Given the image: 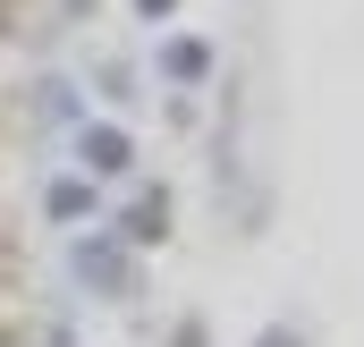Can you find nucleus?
<instances>
[{
  "label": "nucleus",
  "mask_w": 364,
  "mask_h": 347,
  "mask_svg": "<svg viewBox=\"0 0 364 347\" xmlns=\"http://www.w3.org/2000/svg\"><path fill=\"white\" fill-rule=\"evenodd\" d=\"M77 161H85V178H127L136 170V136L110 127V119H93L85 136H77Z\"/></svg>",
  "instance_id": "1"
},
{
  "label": "nucleus",
  "mask_w": 364,
  "mask_h": 347,
  "mask_svg": "<svg viewBox=\"0 0 364 347\" xmlns=\"http://www.w3.org/2000/svg\"><path fill=\"white\" fill-rule=\"evenodd\" d=\"M161 237H170V195L153 186V195L127 203V246H161Z\"/></svg>",
  "instance_id": "4"
},
{
  "label": "nucleus",
  "mask_w": 364,
  "mask_h": 347,
  "mask_svg": "<svg viewBox=\"0 0 364 347\" xmlns=\"http://www.w3.org/2000/svg\"><path fill=\"white\" fill-rule=\"evenodd\" d=\"M68 271L85 279L93 297H119V288H127V255H119L110 237H77V262H68Z\"/></svg>",
  "instance_id": "2"
},
{
  "label": "nucleus",
  "mask_w": 364,
  "mask_h": 347,
  "mask_svg": "<svg viewBox=\"0 0 364 347\" xmlns=\"http://www.w3.org/2000/svg\"><path fill=\"white\" fill-rule=\"evenodd\" d=\"M161 77H170V85H203V77H212V43L178 34V43L161 51Z\"/></svg>",
  "instance_id": "5"
},
{
  "label": "nucleus",
  "mask_w": 364,
  "mask_h": 347,
  "mask_svg": "<svg viewBox=\"0 0 364 347\" xmlns=\"http://www.w3.org/2000/svg\"><path fill=\"white\" fill-rule=\"evenodd\" d=\"M93 203H102V186H93L85 170H68V178H51V195H43V212H51V220H60V229H77V220H85Z\"/></svg>",
  "instance_id": "3"
},
{
  "label": "nucleus",
  "mask_w": 364,
  "mask_h": 347,
  "mask_svg": "<svg viewBox=\"0 0 364 347\" xmlns=\"http://www.w3.org/2000/svg\"><path fill=\"white\" fill-rule=\"evenodd\" d=\"M255 347H305V339H296V331H263Z\"/></svg>",
  "instance_id": "7"
},
{
  "label": "nucleus",
  "mask_w": 364,
  "mask_h": 347,
  "mask_svg": "<svg viewBox=\"0 0 364 347\" xmlns=\"http://www.w3.org/2000/svg\"><path fill=\"white\" fill-rule=\"evenodd\" d=\"M170 9H178V0H136V17H144V26H153V17H170Z\"/></svg>",
  "instance_id": "6"
}]
</instances>
